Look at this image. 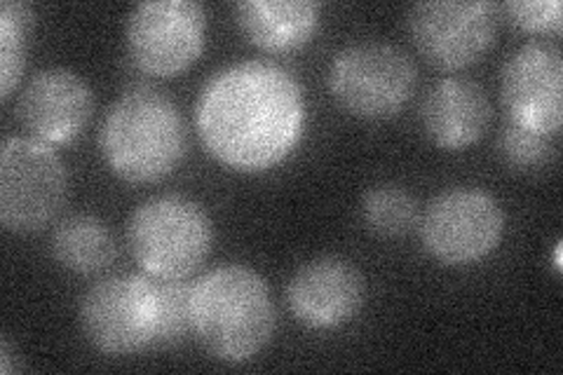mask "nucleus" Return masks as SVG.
<instances>
[{"mask_svg":"<svg viewBox=\"0 0 563 375\" xmlns=\"http://www.w3.org/2000/svg\"><path fill=\"white\" fill-rule=\"evenodd\" d=\"M12 362H14V350L8 338H3V341H0V371H3V375H10L14 371Z\"/></svg>","mask_w":563,"mask_h":375,"instance_id":"22","label":"nucleus"},{"mask_svg":"<svg viewBox=\"0 0 563 375\" xmlns=\"http://www.w3.org/2000/svg\"><path fill=\"white\" fill-rule=\"evenodd\" d=\"M52 256L76 275H97L115 261V240L109 225L92 213H74L52 232Z\"/></svg>","mask_w":563,"mask_h":375,"instance_id":"16","label":"nucleus"},{"mask_svg":"<svg viewBox=\"0 0 563 375\" xmlns=\"http://www.w3.org/2000/svg\"><path fill=\"white\" fill-rule=\"evenodd\" d=\"M233 10L246 41L273 55L303 47L320 26V5L312 0H240Z\"/></svg>","mask_w":563,"mask_h":375,"instance_id":"15","label":"nucleus"},{"mask_svg":"<svg viewBox=\"0 0 563 375\" xmlns=\"http://www.w3.org/2000/svg\"><path fill=\"white\" fill-rule=\"evenodd\" d=\"M490 101L479 82L444 78L434 82L420 103L422 132L434 146L461 151L484 136L490 122Z\"/></svg>","mask_w":563,"mask_h":375,"instance_id":"14","label":"nucleus"},{"mask_svg":"<svg viewBox=\"0 0 563 375\" xmlns=\"http://www.w3.org/2000/svg\"><path fill=\"white\" fill-rule=\"evenodd\" d=\"M498 29L500 8L488 0H426L407 14L411 43L442 70L477 64L496 43Z\"/></svg>","mask_w":563,"mask_h":375,"instance_id":"9","label":"nucleus"},{"mask_svg":"<svg viewBox=\"0 0 563 375\" xmlns=\"http://www.w3.org/2000/svg\"><path fill=\"white\" fill-rule=\"evenodd\" d=\"M418 70L397 45L362 41L343 47L329 66V89L343 109L362 120L397 115L416 92Z\"/></svg>","mask_w":563,"mask_h":375,"instance_id":"6","label":"nucleus"},{"mask_svg":"<svg viewBox=\"0 0 563 375\" xmlns=\"http://www.w3.org/2000/svg\"><path fill=\"white\" fill-rule=\"evenodd\" d=\"M95 113V95L76 70L52 66L35 74L22 89L16 115L22 128L47 146L70 144Z\"/></svg>","mask_w":563,"mask_h":375,"instance_id":"12","label":"nucleus"},{"mask_svg":"<svg viewBox=\"0 0 563 375\" xmlns=\"http://www.w3.org/2000/svg\"><path fill=\"white\" fill-rule=\"evenodd\" d=\"M99 151L122 181H163L186 155V122L179 106L161 89H128L101 122Z\"/></svg>","mask_w":563,"mask_h":375,"instance_id":"3","label":"nucleus"},{"mask_svg":"<svg viewBox=\"0 0 563 375\" xmlns=\"http://www.w3.org/2000/svg\"><path fill=\"white\" fill-rule=\"evenodd\" d=\"M78 319L87 343L101 354H139L157 345L161 287L144 275L106 277L82 296Z\"/></svg>","mask_w":563,"mask_h":375,"instance_id":"5","label":"nucleus"},{"mask_svg":"<svg viewBox=\"0 0 563 375\" xmlns=\"http://www.w3.org/2000/svg\"><path fill=\"white\" fill-rule=\"evenodd\" d=\"M68 176L57 151L31 136L0 148V223L16 235L45 230L66 202Z\"/></svg>","mask_w":563,"mask_h":375,"instance_id":"7","label":"nucleus"},{"mask_svg":"<svg viewBox=\"0 0 563 375\" xmlns=\"http://www.w3.org/2000/svg\"><path fill=\"white\" fill-rule=\"evenodd\" d=\"M205 41L207 14L196 0H146L125 22L130 59L157 78H172L196 64Z\"/></svg>","mask_w":563,"mask_h":375,"instance_id":"10","label":"nucleus"},{"mask_svg":"<svg viewBox=\"0 0 563 375\" xmlns=\"http://www.w3.org/2000/svg\"><path fill=\"white\" fill-rule=\"evenodd\" d=\"M366 284L355 265L339 256H320L298 267L287 284V302L298 324L314 331L339 329L364 306Z\"/></svg>","mask_w":563,"mask_h":375,"instance_id":"13","label":"nucleus"},{"mask_svg":"<svg viewBox=\"0 0 563 375\" xmlns=\"http://www.w3.org/2000/svg\"><path fill=\"white\" fill-rule=\"evenodd\" d=\"M362 217L368 230L383 238H401L418 223V202L413 195L395 184H383L366 190Z\"/></svg>","mask_w":563,"mask_h":375,"instance_id":"18","label":"nucleus"},{"mask_svg":"<svg viewBox=\"0 0 563 375\" xmlns=\"http://www.w3.org/2000/svg\"><path fill=\"white\" fill-rule=\"evenodd\" d=\"M190 327L219 362L244 364L273 341L275 302L268 282L246 265H221L192 284Z\"/></svg>","mask_w":563,"mask_h":375,"instance_id":"2","label":"nucleus"},{"mask_svg":"<svg viewBox=\"0 0 563 375\" xmlns=\"http://www.w3.org/2000/svg\"><path fill=\"white\" fill-rule=\"evenodd\" d=\"M196 128L221 165L244 174L268 172L301 144L308 128L306 89L277 64H231L205 82Z\"/></svg>","mask_w":563,"mask_h":375,"instance_id":"1","label":"nucleus"},{"mask_svg":"<svg viewBox=\"0 0 563 375\" xmlns=\"http://www.w3.org/2000/svg\"><path fill=\"white\" fill-rule=\"evenodd\" d=\"M128 244L148 277L186 279L211 254L214 225L196 200L157 195L134 209L128 221Z\"/></svg>","mask_w":563,"mask_h":375,"instance_id":"4","label":"nucleus"},{"mask_svg":"<svg viewBox=\"0 0 563 375\" xmlns=\"http://www.w3.org/2000/svg\"><path fill=\"white\" fill-rule=\"evenodd\" d=\"M498 155L503 163L515 172L540 169L552 159L554 146L552 136H544L531 130H523L519 124H505L498 134Z\"/></svg>","mask_w":563,"mask_h":375,"instance_id":"19","label":"nucleus"},{"mask_svg":"<svg viewBox=\"0 0 563 375\" xmlns=\"http://www.w3.org/2000/svg\"><path fill=\"white\" fill-rule=\"evenodd\" d=\"M161 331H157V345L172 348L184 343L192 335L190 327V294L192 284L184 279H161Z\"/></svg>","mask_w":563,"mask_h":375,"instance_id":"20","label":"nucleus"},{"mask_svg":"<svg viewBox=\"0 0 563 375\" xmlns=\"http://www.w3.org/2000/svg\"><path fill=\"white\" fill-rule=\"evenodd\" d=\"M31 26L33 8L29 3L5 0L0 5V92L3 99H10L22 80Z\"/></svg>","mask_w":563,"mask_h":375,"instance_id":"17","label":"nucleus"},{"mask_svg":"<svg viewBox=\"0 0 563 375\" xmlns=\"http://www.w3.org/2000/svg\"><path fill=\"white\" fill-rule=\"evenodd\" d=\"M505 235L500 202L482 188L439 192L420 219L426 252L444 265H472L498 249Z\"/></svg>","mask_w":563,"mask_h":375,"instance_id":"8","label":"nucleus"},{"mask_svg":"<svg viewBox=\"0 0 563 375\" xmlns=\"http://www.w3.org/2000/svg\"><path fill=\"white\" fill-rule=\"evenodd\" d=\"M500 10L523 33H559L563 26L559 0H509Z\"/></svg>","mask_w":563,"mask_h":375,"instance_id":"21","label":"nucleus"},{"mask_svg":"<svg viewBox=\"0 0 563 375\" xmlns=\"http://www.w3.org/2000/svg\"><path fill=\"white\" fill-rule=\"evenodd\" d=\"M500 97L509 122L554 136L563 120V55L559 45L533 41L507 59Z\"/></svg>","mask_w":563,"mask_h":375,"instance_id":"11","label":"nucleus"}]
</instances>
